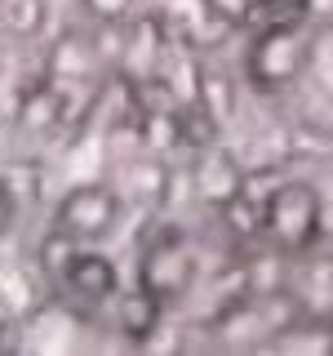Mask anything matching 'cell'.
I'll list each match as a JSON object with an SVG mask.
<instances>
[{
    "mask_svg": "<svg viewBox=\"0 0 333 356\" xmlns=\"http://www.w3.org/2000/svg\"><path fill=\"white\" fill-rule=\"evenodd\" d=\"M191 187H196V196L205 200V205H214L222 209L227 200H236L244 187H249V174L236 165V156L231 152H222L218 143L214 147H205L196 156V170H191Z\"/></svg>",
    "mask_w": 333,
    "mask_h": 356,
    "instance_id": "cell-5",
    "label": "cell"
},
{
    "mask_svg": "<svg viewBox=\"0 0 333 356\" xmlns=\"http://www.w3.org/2000/svg\"><path fill=\"white\" fill-rule=\"evenodd\" d=\"M298 5V18L316 31H329L333 27V0H293Z\"/></svg>",
    "mask_w": 333,
    "mask_h": 356,
    "instance_id": "cell-15",
    "label": "cell"
},
{
    "mask_svg": "<svg viewBox=\"0 0 333 356\" xmlns=\"http://www.w3.org/2000/svg\"><path fill=\"white\" fill-rule=\"evenodd\" d=\"M62 120H67V98L58 94V85H53V81H40L36 89L22 94V103H18V125L22 129L49 134L53 125H62Z\"/></svg>",
    "mask_w": 333,
    "mask_h": 356,
    "instance_id": "cell-10",
    "label": "cell"
},
{
    "mask_svg": "<svg viewBox=\"0 0 333 356\" xmlns=\"http://www.w3.org/2000/svg\"><path fill=\"white\" fill-rule=\"evenodd\" d=\"M196 103L209 107L218 120L231 116V107H236V94H231V81L227 76H218L214 67H200V85H196Z\"/></svg>",
    "mask_w": 333,
    "mask_h": 356,
    "instance_id": "cell-12",
    "label": "cell"
},
{
    "mask_svg": "<svg viewBox=\"0 0 333 356\" xmlns=\"http://www.w3.org/2000/svg\"><path fill=\"white\" fill-rule=\"evenodd\" d=\"M120 214H125V196L111 183H80L71 187L58 209H53V227H62L76 241H103L116 232Z\"/></svg>",
    "mask_w": 333,
    "mask_h": 356,
    "instance_id": "cell-4",
    "label": "cell"
},
{
    "mask_svg": "<svg viewBox=\"0 0 333 356\" xmlns=\"http://www.w3.org/2000/svg\"><path fill=\"white\" fill-rule=\"evenodd\" d=\"M85 5V14L94 18V22H125L129 18V9H133V0H80Z\"/></svg>",
    "mask_w": 333,
    "mask_h": 356,
    "instance_id": "cell-14",
    "label": "cell"
},
{
    "mask_svg": "<svg viewBox=\"0 0 333 356\" xmlns=\"http://www.w3.org/2000/svg\"><path fill=\"white\" fill-rule=\"evenodd\" d=\"M316 54V27H307L302 18H266L253 31L249 49H244V76L258 94H284L289 85L302 81Z\"/></svg>",
    "mask_w": 333,
    "mask_h": 356,
    "instance_id": "cell-1",
    "label": "cell"
},
{
    "mask_svg": "<svg viewBox=\"0 0 333 356\" xmlns=\"http://www.w3.org/2000/svg\"><path fill=\"white\" fill-rule=\"evenodd\" d=\"M14 214H18V205H14V196H9V187L0 183V232L14 222Z\"/></svg>",
    "mask_w": 333,
    "mask_h": 356,
    "instance_id": "cell-16",
    "label": "cell"
},
{
    "mask_svg": "<svg viewBox=\"0 0 333 356\" xmlns=\"http://www.w3.org/2000/svg\"><path fill=\"white\" fill-rule=\"evenodd\" d=\"M0 183L9 187V196H14L18 209H27V205L40 200V165L36 161H9L5 170H0Z\"/></svg>",
    "mask_w": 333,
    "mask_h": 356,
    "instance_id": "cell-11",
    "label": "cell"
},
{
    "mask_svg": "<svg viewBox=\"0 0 333 356\" xmlns=\"http://www.w3.org/2000/svg\"><path fill=\"white\" fill-rule=\"evenodd\" d=\"M0 348L18 352V325H14V321H5V316H0Z\"/></svg>",
    "mask_w": 333,
    "mask_h": 356,
    "instance_id": "cell-17",
    "label": "cell"
},
{
    "mask_svg": "<svg viewBox=\"0 0 333 356\" xmlns=\"http://www.w3.org/2000/svg\"><path fill=\"white\" fill-rule=\"evenodd\" d=\"M200 276L196 259V241L182 227H155L142 241V259H138V285H147L164 307L178 303Z\"/></svg>",
    "mask_w": 333,
    "mask_h": 356,
    "instance_id": "cell-3",
    "label": "cell"
},
{
    "mask_svg": "<svg viewBox=\"0 0 333 356\" xmlns=\"http://www.w3.org/2000/svg\"><path fill=\"white\" fill-rule=\"evenodd\" d=\"M160 316H164V303L151 294L147 285H133L129 294H120V303H116V330L125 334L129 343H147L155 325H160Z\"/></svg>",
    "mask_w": 333,
    "mask_h": 356,
    "instance_id": "cell-9",
    "label": "cell"
},
{
    "mask_svg": "<svg viewBox=\"0 0 333 356\" xmlns=\"http://www.w3.org/2000/svg\"><path fill=\"white\" fill-rule=\"evenodd\" d=\"M0 22L14 36H36L44 27V0H0Z\"/></svg>",
    "mask_w": 333,
    "mask_h": 356,
    "instance_id": "cell-13",
    "label": "cell"
},
{
    "mask_svg": "<svg viewBox=\"0 0 333 356\" xmlns=\"http://www.w3.org/2000/svg\"><path fill=\"white\" fill-rule=\"evenodd\" d=\"M325 236V196L307 178H284L262 196V241L289 259H307Z\"/></svg>",
    "mask_w": 333,
    "mask_h": 356,
    "instance_id": "cell-2",
    "label": "cell"
},
{
    "mask_svg": "<svg viewBox=\"0 0 333 356\" xmlns=\"http://www.w3.org/2000/svg\"><path fill=\"white\" fill-rule=\"evenodd\" d=\"M169 187H173V174H169V165H164L155 152L129 161L125 178H120V196H125V205H138V209H160L164 200H169Z\"/></svg>",
    "mask_w": 333,
    "mask_h": 356,
    "instance_id": "cell-8",
    "label": "cell"
},
{
    "mask_svg": "<svg viewBox=\"0 0 333 356\" xmlns=\"http://www.w3.org/2000/svg\"><path fill=\"white\" fill-rule=\"evenodd\" d=\"M164 58V18H138L125 27V44H120V76L129 81H151L155 67Z\"/></svg>",
    "mask_w": 333,
    "mask_h": 356,
    "instance_id": "cell-7",
    "label": "cell"
},
{
    "mask_svg": "<svg viewBox=\"0 0 333 356\" xmlns=\"http://www.w3.org/2000/svg\"><path fill=\"white\" fill-rule=\"evenodd\" d=\"M58 285H67L80 303L98 307V303H107V298L120 294V272H116V263H111V259H103V254L76 250V259L67 263V272L58 276Z\"/></svg>",
    "mask_w": 333,
    "mask_h": 356,
    "instance_id": "cell-6",
    "label": "cell"
}]
</instances>
